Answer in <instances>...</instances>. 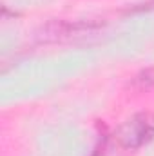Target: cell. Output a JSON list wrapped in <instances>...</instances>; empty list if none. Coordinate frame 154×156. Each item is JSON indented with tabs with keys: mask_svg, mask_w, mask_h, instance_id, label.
Instances as JSON below:
<instances>
[{
	"mask_svg": "<svg viewBox=\"0 0 154 156\" xmlns=\"http://www.w3.org/2000/svg\"><path fill=\"white\" fill-rule=\"evenodd\" d=\"M154 136V115L140 113L129 118L118 129V142L123 149H138Z\"/></svg>",
	"mask_w": 154,
	"mask_h": 156,
	"instance_id": "6da1fadb",
	"label": "cell"
},
{
	"mask_svg": "<svg viewBox=\"0 0 154 156\" xmlns=\"http://www.w3.org/2000/svg\"><path fill=\"white\" fill-rule=\"evenodd\" d=\"M96 24L91 22H64V20H51L45 26H42L37 31V42L40 44H51V42H58L64 40L75 33H82V31H89L91 27H94Z\"/></svg>",
	"mask_w": 154,
	"mask_h": 156,
	"instance_id": "7a4b0ae2",
	"label": "cell"
},
{
	"mask_svg": "<svg viewBox=\"0 0 154 156\" xmlns=\"http://www.w3.org/2000/svg\"><path fill=\"white\" fill-rule=\"evenodd\" d=\"M131 87L136 91H152L154 89V67L140 71L136 76L132 78Z\"/></svg>",
	"mask_w": 154,
	"mask_h": 156,
	"instance_id": "3957f363",
	"label": "cell"
}]
</instances>
